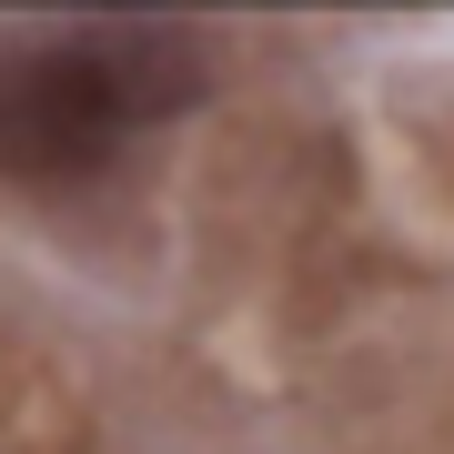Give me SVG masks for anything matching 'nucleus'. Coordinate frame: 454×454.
Segmentation results:
<instances>
[{
	"label": "nucleus",
	"instance_id": "1",
	"mask_svg": "<svg viewBox=\"0 0 454 454\" xmlns=\"http://www.w3.org/2000/svg\"><path fill=\"white\" fill-rule=\"evenodd\" d=\"M202 101V51L162 20H82L51 41L0 51V182L71 192L112 172L142 121H172Z\"/></svg>",
	"mask_w": 454,
	"mask_h": 454
}]
</instances>
